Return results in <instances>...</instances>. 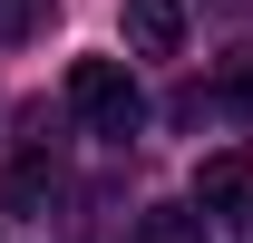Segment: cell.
Segmentation results:
<instances>
[{
    "instance_id": "obj_4",
    "label": "cell",
    "mask_w": 253,
    "mask_h": 243,
    "mask_svg": "<svg viewBox=\"0 0 253 243\" xmlns=\"http://www.w3.org/2000/svg\"><path fill=\"white\" fill-rule=\"evenodd\" d=\"M0 204H10V214L49 204V165H39V156H20V165H0Z\"/></svg>"
},
{
    "instance_id": "obj_3",
    "label": "cell",
    "mask_w": 253,
    "mask_h": 243,
    "mask_svg": "<svg viewBox=\"0 0 253 243\" xmlns=\"http://www.w3.org/2000/svg\"><path fill=\"white\" fill-rule=\"evenodd\" d=\"M195 204H205V214H253V156L244 146L205 156V165H195Z\"/></svg>"
},
{
    "instance_id": "obj_6",
    "label": "cell",
    "mask_w": 253,
    "mask_h": 243,
    "mask_svg": "<svg viewBox=\"0 0 253 243\" xmlns=\"http://www.w3.org/2000/svg\"><path fill=\"white\" fill-rule=\"evenodd\" d=\"M39 20H49V0H0V39H30Z\"/></svg>"
},
{
    "instance_id": "obj_5",
    "label": "cell",
    "mask_w": 253,
    "mask_h": 243,
    "mask_svg": "<svg viewBox=\"0 0 253 243\" xmlns=\"http://www.w3.org/2000/svg\"><path fill=\"white\" fill-rule=\"evenodd\" d=\"M146 243H214L205 234V204L195 214H146Z\"/></svg>"
},
{
    "instance_id": "obj_2",
    "label": "cell",
    "mask_w": 253,
    "mask_h": 243,
    "mask_svg": "<svg viewBox=\"0 0 253 243\" xmlns=\"http://www.w3.org/2000/svg\"><path fill=\"white\" fill-rule=\"evenodd\" d=\"M117 30H126V59H175L185 49V0H126Z\"/></svg>"
},
{
    "instance_id": "obj_1",
    "label": "cell",
    "mask_w": 253,
    "mask_h": 243,
    "mask_svg": "<svg viewBox=\"0 0 253 243\" xmlns=\"http://www.w3.org/2000/svg\"><path fill=\"white\" fill-rule=\"evenodd\" d=\"M68 117L88 126V136H136L146 126V97L126 78V59H78L68 68Z\"/></svg>"
}]
</instances>
